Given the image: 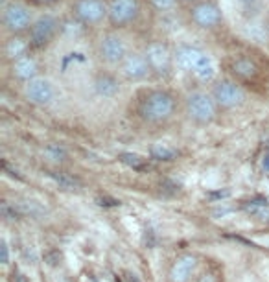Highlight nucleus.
Instances as JSON below:
<instances>
[{
	"label": "nucleus",
	"instance_id": "bb28decb",
	"mask_svg": "<svg viewBox=\"0 0 269 282\" xmlns=\"http://www.w3.org/2000/svg\"><path fill=\"white\" fill-rule=\"evenodd\" d=\"M0 249H2V264H8L9 262V249H8L6 240H2V242H0Z\"/></svg>",
	"mask_w": 269,
	"mask_h": 282
},
{
	"label": "nucleus",
	"instance_id": "9b49d317",
	"mask_svg": "<svg viewBox=\"0 0 269 282\" xmlns=\"http://www.w3.org/2000/svg\"><path fill=\"white\" fill-rule=\"evenodd\" d=\"M212 98L216 100V103L220 107V111H234L245 103L247 94L244 91V87L240 85V81L232 79V77H221L216 79L210 89Z\"/></svg>",
	"mask_w": 269,
	"mask_h": 282
},
{
	"label": "nucleus",
	"instance_id": "6ab92c4d",
	"mask_svg": "<svg viewBox=\"0 0 269 282\" xmlns=\"http://www.w3.org/2000/svg\"><path fill=\"white\" fill-rule=\"evenodd\" d=\"M149 155L151 159L161 160V162H171L179 157V152H177L173 146L166 144V142H159V144H153L151 150H149Z\"/></svg>",
	"mask_w": 269,
	"mask_h": 282
},
{
	"label": "nucleus",
	"instance_id": "cd10ccee",
	"mask_svg": "<svg viewBox=\"0 0 269 282\" xmlns=\"http://www.w3.org/2000/svg\"><path fill=\"white\" fill-rule=\"evenodd\" d=\"M11 282H28V279H26L24 275L19 273V271H13V275H11Z\"/></svg>",
	"mask_w": 269,
	"mask_h": 282
},
{
	"label": "nucleus",
	"instance_id": "dca6fc26",
	"mask_svg": "<svg viewBox=\"0 0 269 282\" xmlns=\"http://www.w3.org/2000/svg\"><path fill=\"white\" fill-rule=\"evenodd\" d=\"M227 70L231 72L232 79L236 81H249V79H254L258 76V65L249 59V57H232L229 65H227Z\"/></svg>",
	"mask_w": 269,
	"mask_h": 282
},
{
	"label": "nucleus",
	"instance_id": "393cba45",
	"mask_svg": "<svg viewBox=\"0 0 269 282\" xmlns=\"http://www.w3.org/2000/svg\"><path fill=\"white\" fill-rule=\"evenodd\" d=\"M23 2H26V4L33 9H47V8H52V6H57L63 0H23Z\"/></svg>",
	"mask_w": 269,
	"mask_h": 282
},
{
	"label": "nucleus",
	"instance_id": "a211bd4d",
	"mask_svg": "<svg viewBox=\"0 0 269 282\" xmlns=\"http://www.w3.org/2000/svg\"><path fill=\"white\" fill-rule=\"evenodd\" d=\"M30 52V41H28L26 35H13V37H8L4 41V55L9 63H13L15 59Z\"/></svg>",
	"mask_w": 269,
	"mask_h": 282
},
{
	"label": "nucleus",
	"instance_id": "0eeeda50",
	"mask_svg": "<svg viewBox=\"0 0 269 282\" xmlns=\"http://www.w3.org/2000/svg\"><path fill=\"white\" fill-rule=\"evenodd\" d=\"M186 17L192 26L203 31H216L225 24L223 9L216 0H199L186 8Z\"/></svg>",
	"mask_w": 269,
	"mask_h": 282
},
{
	"label": "nucleus",
	"instance_id": "4be33fe9",
	"mask_svg": "<svg viewBox=\"0 0 269 282\" xmlns=\"http://www.w3.org/2000/svg\"><path fill=\"white\" fill-rule=\"evenodd\" d=\"M236 2H238L242 13L251 17L253 13H258V11H260L264 0H236Z\"/></svg>",
	"mask_w": 269,
	"mask_h": 282
},
{
	"label": "nucleus",
	"instance_id": "f3484780",
	"mask_svg": "<svg viewBox=\"0 0 269 282\" xmlns=\"http://www.w3.org/2000/svg\"><path fill=\"white\" fill-rule=\"evenodd\" d=\"M94 91L98 92L101 98H115L120 92V77L109 70H103L94 77Z\"/></svg>",
	"mask_w": 269,
	"mask_h": 282
},
{
	"label": "nucleus",
	"instance_id": "f257e3e1",
	"mask_svg": "<svg viewBox=\"0 0 269 282\" xmlns=\"http://www.w3.org/2000/svg\"><path fill=\"white\" fill-rule=\"evenodd\" d=\"M133 116L147 128H161L170 124L181 109V100L173 91L164 87H144L135 94Z\"/></svg>",
	"mask_w": 269,
	"mask_h": 282
},
{
	"label": "nucleus",
	"instance_id": "f03ea898",
	"mask_svg": "<svg viewBox=\"0 0 269 282\" xmlns=\"http://www.w3.org/2000/svg\"><path fill=\"white\" fill-rule=\"evenodd\" d=\"M175 69L192 76L199 83H214L218 79V67L214 57L197 45L179 43L173 48Z\"/></svg>",
	"mask_w": 269,
	"mask_h": 282
},
{
	"label": "nucleus",
	"instance_id": "a878e982",
	"mask_svg": "<svg viewBox=\"0 0 269 282\" xmlns=\"http://www.w3.org/2000/svg\"><path fill=\"white\" fill-rule=\"evenodd\" d=\"M196 282H220V277L214 271H203V273L196 279Z\"/></svg>",
	"mask_w": 269,
	"mask_h": 282
},
{
	"label": "nucleus",
	"instance_id": "f8f14e48",
	"mask_svg": "<svg viewBox=\"0 0 269 282\" xmlns=\"http://www.w3.org/2000/svg\"><path fill=\"white\" fill-rule=\"evenodd\" d=\"M118 74H120L123 81H129V83H142V81H146L147 77L153 76L144 53L133 52V50L127 53V57L118 67Z\"/></svg>",
	"mask_w": 269,
	"mask_h": 282
},
{
	"label": "nucleus",
	"instance_id": "9d476101",
	"mask_svg": "<svg viewBox=\"0 0 269 282\" xmlns=\"http://www.w3.org/2000/svg\"><path fill=\"white\" fill-rule=\"evenodd\" d=\"M142 53L146 57L149 69L153 72V76L157 77H166L170 76L173 69H175V57H173V48L164 43L161 39H153V41H147Z\"/></svg>",
	"mask_w": 269,
	"mask_h": 282
},
{
	"label": "nucleus",
	"instance_id": "39448f33",
	"mask_svg": "<svg viewBox=\"0 0 269 282\" xmlns=\"http://www.w3.org/2000/svg\"><path fill=\"white\" fill-rule=\"evenodd\" d=\"M63 31V23L61 19L54 13H41L35 17V23L28 31V41H30L31 52L37 50H45L50 45H54L57 37L61 35Z\"/></svg>",
	"mask_w": 269,
	"mask_h": 282
},
{
	"label": "nucleus",
	"instance_id": "c85d7f7f",
	"mask_svg": "<svg viewBox=\"0 0 269 282\" xmlns=\"http://www.w3.org/2000/svg\"><path fill=\"white\" fill-rule=\"evenodd\" d=\"M262 26H264V30H266V35H268V41H269V15L264 17V21H262Z\"/></svg>",
	"mask_w": 269,
	"mask_h": 282
},
{
	"label": "nucleus",
	"instance_id": "ddd939ff",
	"mask_svg": "<svg viewBox=\"0 0 269 282\" xmlns=\"http://www.w3.org/2000/svg\"><path fill=\"white\" fill-rule=\"evenodd\" d=\"M55 85L45 76H39L31 79L30 83L24 85V96L26 100L37 107H47L54 103L55 100Z\"/></svg>",
	"mask_w": 269,
	"mask_h": 282
},
{
	"label": "nucleus",
	"instance_id": "c756f323",
	"mask_svg": "<svg viewBox=\"0 0 269 282\" xmlns=\"http://www.w3.org/2000/svg\"><path fill=\"white\" fill-rule=\"evenodd\" d=\"M196 2H199V0H179V4H183V6H192V4H196Z\"/></svg>",
	"mask_w": 269,
	"mask_h": 282
},
{
	"label": "nucleus",
	"instance_id": "4468645a",
	"mask_svg": "<svg viewBox=\"0 0 269 282\" xmlns=\"http://www.w3.org/2000/svg\"><path fill=\"white\" fill-rule=\"evenodd\" d=\"M199 266V260L192 253L179 255L168 269V282H192Z\"/></svg>",
	"mask_w": 269,
	"mask_h": 282
},
{
	"label": "nucleus",
	"instance_id": "b1692460",
	"mask_svg": "<svg viewBox=\"0 0 269 282\" xmlns=\"http://www.w3.org/2000/svg\"><path fill=\"white\" fill-rule=\"evenodd\" d=\"M52 177H54V181L61 188H69V190H72V188H76L77 186V181L74 179V177L67 176V174H52Z\"/></svg>",
	"mask_w": 269,
	"mask_h": 282
},
{
	"label": "nucleus",
	"instance_id": "1a4fd4ad",
	"mask_svg": "<svg viewBox=\"0 0 269 282\" xmlns=\"http://www.w3.org/2000/svg\"><path fill=\"white\" fill-rule=\"evenodd\" d=\"M142 15V0H107L109 30H125L139 23Z\"/></svg>",
	"mask_w": 269,
	"mask_h": 282
},
{
	"label": "nucleus",
	"instance_id": "423d86ee",
	"mask_svg": "<svg viewBox=\"0 0 269 282\" xmlns=\"http://www.w3.org/2000/svg\"><path fill=\"white\" fill-rule=\"evenodd\" d=\"M129 52L131 50L125 43V39L115 30L103 31L96 41V57L105 67H116L118 69Z\"/></svg>",
	"mask_w": 269,
	"mask_h": 282
},
{
	"label": "nucleus",
	"instance_id": "412c9836",
	"mask_svg": "<svg viewBox=\"0 0 269 282\" xmlns=\"http://www.w3.org/2000/svg\"><path fill=\"white\" fill-rule=\"evenodd\" d=\"M146 6L155 13H171L179 6V0H144Z\"/></svg>",
	"mask_w": 269,
	"mask_h": 282
},
{
	"label": "nucleus",
	"instance_id": "aec40b11",
	"mask_svg": "<svg viewBox=\"0 0 269 282\" xmlns=\"http://www.w3.org/2000/svg\"><path fill=\"white\" fill-rule=\"evenodd\" d=\"M21 216H30V218H41L45 214V208L35 203V201H17L13 203Z\"/></svg>",
	"mask_w": 269,
	"mask_h": 282
},
{
	"label": "nucleus",
	"instance_id": "20e7f679",
	"mask_svg": "<svg viewBox=\"0 0 269 282\" xmlns=\"http://www.w3.org/2000/svg\"><path fill=\"white\" fill-rule=\"evenodd\" d=\"M183 109L188 118V122L199 128H207L210 124H214L220 115V107L212 98V94L203 89L190 91L183 100Z\"/></svg>",
	"mask_w": 269,
	"mask_h": 282
},
{
	"label": "nucleus",
	"instance_id": "5701e85b",
	"mask_svg": "<svg viewBox=\"0 0 269 282\" xmlns=\"http://www.w3.org/2000/svg\"><path fill=\"white\" fill-rule=\"evenodd\" d=\"M120 160L125 162V164H129L131 168H137V170H140V168L146 164V160L142 159L140 155H137V153H122Z\"/></svg>",
	"mask_w": 269,
	"mask_h": 282
},
{
	"label": "nucleus",
	"instance_id": "2eb2a0df",
	"mask_svg": "<svg viewBox=\"0 0 269 282\" xmlns=\"http://www.w3.org/2000/svg\"><path fill=\"white\" fill-rule=\"evenodd\" d=\"M11 76L19 79V81H23L24 85L41 76L39 74V63L35 59L33 52L26 53V55H23V57H19V59L11 63Z\"/></svg>",
	"mask_w": 269,
	"mask_h": 282
},
{
	"label": "nucleus",
	"instance_id": "6e6552de",
	"mask_svg": "<svg viewBox=\"0 0 269 282\" xmlns=\"http://www.w3.org/2000/svg\"><path fill=\"white\" fill-rule=\"evenodd\" d=\"M70 15L81 28H100L107 24V0H72Z\"/></svg>",
	"mask_w": 269,
	"mask_h": 282
},
{
	"label": "nucleus",
	"instance_id": "7ed1b4c3",
	"mask_svg": "<svg viewBox=\"0 0 269 282\" xmlns=\"http://www.w3.org/2000/svg\"><path fill=\"white\" fill-rule=\"evenodd\" d=\"M35 11L23 0H2L0 4V23L8 33L13 35H28L30 28L35 23Z\"/></svg>",
	"mask_w": 269,
	"mask_h": 282
}]
</instances>
